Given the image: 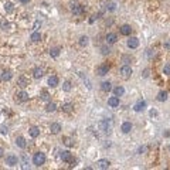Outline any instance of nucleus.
Here are the masks:
<instances>
[{
    "instance_id": "obj_2",
    "label": "nucleus",
    "mask_w": 170,
    "mask_h": 170,
    "mask_svg": "<svg viewBox=\"0 0 170 170\" xmlns=\"http://www.w3.org/2000/svg\"><path fill=\"white\" fill-rule=\"evenodd\" d=\"M71 12L74 13L75 16H81L82 13L85 12V9H84V6H81V4H77V3H72V4H71Z\"/></svg>"
},
{
    "instance_id": "obj_29",
    "label": "nucleus",
    "mask_w": 170,
    "mask_h": 170,
    "mask_svg": "<svg viewBox=\"0 0 170 170\" xmlns=\"http://www.w3.org/2000/svg\"><path fill=\"white\" fill-rule=\"evenodd\" d=\"M12 72L10 71H4V72H2V79L3 81H9V79H12Z\"/></svg>"
},
{
    "instance_id": "obj_10",
    "label": "nucleus",
    "mask_w": 170,
    "mask_h": 170,
    "mask_svg": "<svg viewBox=\"0 0 170 170\" xmlns=\"http://www.w3.org/2000/svg\"><path fill=\"white\" fill-rule=\"evenodd\" d=\"M109 71V67L108 65H101V67H98V70H96V74L101 75V77H103V75H106Z\"/></svg>"
},
{
    "instance_id": "obj_20",
    "label": "nucleus",
    "mask_w": 170,
    "mask_h": 170,
    "mask_svg": "<svg viewBox=\"0 0 170 170\" xmlns=\"http://www.w3.org/2000/svg\"><path fill=\"white\" fill-rule=\"evenodd\" d=\"M29 133H30L31 138H37V136H40V129L37 126H33V128H30Z\"/></svg>"
},
{
    "instance_id": "obj_32",
    "label": "nucleus",
    "mask_w": 170,
    "mask_h": 170,
    "mask_svg": "<svg viewBox=\"0 0 170 170\" xmlns=\"http://www.w3.org/2000/svg\"><path fill=\"white\" fill-rule=\"evenodd\" d=\"M50 55H51V57H58V55H60V48H57V47L51 48V50H50Z\"/></svg>"
},
{
    "instance_id": "obj_38",
    "label": "nucleus",
    "mask_w": 170,
    "mask_h": 170,
    "mask_svg": "<svg viewBox=\"0 0 170 170\" xmlns=\"http://www.w3.org/2000/svg\"><path fill=\"white\" fill-rule=\"evenodd\" d=\"M122 61L125 62V64H128L129 61H132V58H130V57H128V55H125V57L122 58Z\"/></svg>"
},
{
    "instance_id": "obj_9",
    "label": "nucleus",
    "mask_w": 170,
    "mask_h": 170,
    "mask_svg": "<svg viewBox=\"0 0 170 170\" xmlns=\"http://www.w3.org/2000/svg\"><path fill=\"white\" fill-rule=\"evenodd\" d=\"M60 157H61V160H62V162H71V160H72L71 152H68V150H64V152H61Z\"/></svg>"
},
{
    "instance_id": "obj_15",
    "label": "nucleus",
    "mask_w": 170,
    "mask_h": 170,
    "mask_svg": "<svg viewBox=\"0 0 170 170\" xmlns=\"http://www.w3.org/2000/svg\"><path fill=\"white\" fill-rule=\"evenodd\" d=\"M16 145L19 147H21V149H24L27 146V143H26V139H24L23 136H19V138H16Z\"/></svg>"
},
{
    "instance_id": "obj_35",
    "label": "nucleus",
    "mask_w": 170,
    "mask_h": 170,
    "mask_svg": "<svg viewBox=\"0 0 170 170\" xmlns=\"http://www.w3.org/2000/svg\"><path fill=\"white\" fill-rule=\"evenodd\" d=\"M163 72H164L166 75H170V64H166L164 67H163Z\"/></svg>"
},
{
    "instance_id": "obj_31",
    "label": "nucleus",
    "mask_w": 170,
    "mask_h": 170,
    "mask_svg": "<svg viewBox=\"0 0 170 170\" xmlns=\"http://www.w3.org/2000/svg\"><path fill=\"white\" fill-rule=\"evenodd\" d=\"M71 88H72V85H71V82H70V81H65L64 84H62V89H64L65 92H70V91H71Z\"/></svg>"
},
{
    "instance_id": "obj_41",
    "label": "nucleus",
    "mask_w": 170,
    "mask_h": 170,
    "mask_svg": "<svg viewBox=\"0 0 170 170\" xmlns=\"http://www.w3.org/2000/svg\"><path fill=\"white\" fill-rule=\"evenodd\" d=\"M40 26H41V23H40V21H36V23H34V29H39Z\"/></svg>"
},
{
    "instance_id": "obj_23",
    "label": "nucleus",
    "mask_w": 170,
    "mask_h": 170,
    "mask_svg": "<svg viewBox=\"0 0 170 170\" xmlns=\"http://www.w3.org/2000/svg\"><path fill=\"white\" fill-rule=\"evenodd\" d=\"M31 41H34V43H39V41L41 40V34L39 33V31H34L33 34H31Z\"/></svg>"
},
{
    "instance_id": "obj_44",
    "label": "nucleus",
    "mask_w": 170,
    "mask_h": 170,
    "mask_svg": "<svg viewBox=\"0 0 170 170\" xmlns=\"http://www.w3.org/2000/svg\"><path fill=\"white\" fill-rule=\"evenodd\" d=\"M95 19H98V17H96V16H92L91 19H89V21H91V23H94V21H95Z\"/></svg>"
},
{
    "instance_id": "obj_19",
    "label": "nucleus",
    "mask_w": 170,
    "mask_h": 170,
    "mask_svg": "<svg viewBox=\"0 0 170 170\" xmlns=\"http://www.w3.org/2000/svg\"><path fill=\"white\" fill-rule=\"evenodd\" d=\"M99 128H101V130L108 132V129L111 128V123L108 122V120H101V122H99Z\"/></svg>"
},
{
    "instance_id": "obj_40",
    "label": "nucleus",
    "mask_w": 170,
    "mask_h": 170,
    "mask_svg": "<svg viewBox=\"0 0 170 170\" xmlns=\"http://www.w3.org/2000/svg\"><path fill=\"white\" fill-rule=\"evenodd\" d=\"M143 77H145V78L149 77V70H145V71H143Z\"/></svg>"
},
{
    "instance_id": "obj_46",
    "label": "nucleus",
    "mask_w": 170,
    "mask_h": 170,
    "mask_svg": "<svg viewBox=\"0 0 170 170\" xmlns=\"http://www.w3.org/2000/svg\"><path fill=\"white\" fill-rule=\"evenodd\" d=\"M2 26H3V27L7 26V21H6V20H3V21H2Z\"/></svg>"
},
{
    "instance_id": "obj_5",
    "label": "nucleus",
    "mask_w": 170,
    "mask_h": 170,
    "mask_svg": "<svg viewBox=\"0 0 170 170\" xmlns=\"http://www.w3.org/2000/svg\"><path fill=\"white\" fill-rule=\"evenodd\" d=\"M17 162H19V159H17V156H14V155H9L7 157H6V164H9V166H16Z\"/></svg>"
},
{
    "instance_id": "obj_16",
    "label": "nucleus",
    "mask_w": 170,
    "mask_h": 170,
    "mask_svg": "<svg viewBox=\"0 0 170 170\" xmlns=\"http://www.w3.org/2000/svg\"><path fill=\"white\" fill-rule=\"evenodd\" d=\"M50 130H51V133H54V135L60 133V130H61V125H60V123H51Z\"/></svg>"
},
{
    "instance_id": "obj_1",
    "label": "nucleus",
    "mask_w": 170,
    "mask_h": 170,
    "mask_svg": "<svg viewBox=\"0 0 170 170\" xmlns=\"http://www.w3.org/2000/svg\"><path fill=\"white\" fill-rule=\"evenodd\" d=\"M33 163L36 166H43L44 163H46V155L41 153V152H37L33 157Z\"/></svg>"
},
{
    "instance_id": "obj_42",
    "label": "nucleus",
    "mask_w": 170,
    "mask_h": 170,
    "mask_svg": "<svg viewBox=\"0 0 170 170\" xmlns=\"http://www.w3.org/2000/svg\"><path fill=\"white\" fill-rule=\"evenodd\" d=\"M150 116H157V112L153 109V111H150Z\"/></svg>"
},
{
    "instance_id": "obj_45",
    "label": "nucleus",
    "mask_w": 170,
    "mask_h": 170,
    "mask_svg": "<svg viewBox=\"0 0 170 170\" xmlns=\"http://www.w3.org/2000/svg\"><path fill=\"white\" fill-rule=\"evenodd\" d=\"M3 153H4V150H3L2 147H0V157H3Z\"/></svg>"
},
{
    "instance_id": "obj_48",
    "label": "nucleus",
    "mask_w": 170,
    "mask_h": 170,
    "mask_svg": "<svg viewBox=\"0 0 170 170\" xmlns=\"http://www.w3.org/2000/svg\"><path fill=\"white\" fill-rule=\"evenodd\" d=\"M167 150H169V153H170V146H169V147H167Z\"/></svg>"
},
{
    "instance_id": "obj_27",
    "label": "nucleus",
    "mask_w": 170,
    "mask_h": 170,
    "mask_svg": "<svg viewBox=\"0 0 170 170\" xmlns=\"http://www.w3.org/2000/svg\"><path fill=\"white\" fill-rule=\"evenodd\" d=\"M4 10H6V13H12L13 10H14V7H13V3L12 2H6L4 3Z\"/></svg>"
},
{
    "instance_id": "obj_8",
    "label": "nucleus",
    "mask_w": 170,
    "mask_h": 170,
    "mask_svg": "<svg viewBox=\"0 0 170 170\" xmlns=\"http://www.w3.org/2000/svg\"><path fill=\"white\" fill-rule=\"evenodd\" d=\"M128 47L129 48H138L139 47V40H138L136 37H130V39L128 40Z\"/></svg>"
},
{
    "instance_id": "obj_4",
    "label": "nucleus",
    "mask_w": 170,
    "mask_h": 170,
    "mask_svg": "<svg viewBox=\"0 0 170 170\" xmlns=\"http://www.w3.org/2000/svg\"><path fill=\"white\" fill-rule=\"evenodd\" d=\"M16 99L19 101V102H27V101H29V94L26 91H20L16 95Z\"/></svg>"
},
{
    "instance_id": "obj_43",
    "label": "nucleus",
    "mask_w": 170,
    "mask_h": 170,
    "mask_svg": "<svg viewBox=\"0 0 170 170\" xmlns=\"http://www.w3.org/2000/svg\"><path fill=\"white\" fill-rule=\"evenodd\" d=\"M163 46H164V48H170V41H166Z\"/></svg>"
},
{
    "instance_id": "obj_39",
    "label": "nucleus",
    "mask_w": 170,
    "mask_h": 170,
    "mask_svg": "<svg viewBox=\"0 0 170 170\" xmlns=\"http://www.w3.org/2000/svg\"><path fill=\"white\" fill-rule=\"evenodd\" d=\"M145 150H146V146H140L139 149H138V152H139V153H143Z\"/></svg>"
},
{
    "instance_id": "obj_14",
    "label": "nucleus",
    "mask_w": 170,
    "mask_h": 170,
    "mask_svg": "<svg viewBox=\"0 0 170 170\" xmlns=\"http://www.w3.org/2000/svg\"><path fill=\"white\" fill-rule=\"evenodd\" d=\"M145 108H146V102H145V101H139V102L133 106V109L136 111V112H140V111H143Z\"/></svg>"
},
{
    "instance_id": "obj_17",
    "label": "nucleus",
    "mask_w": 170,
    "mask_h": 170,
    "mask_svg": "<svg viewBox=\"0 0 170 170\" xmlns=\"http://www.w3.org/2000/svg\"><path fill=\"white\" fill-rule=\"evenodd\" d=\"M43 75H44V70H43V68H34V71H33V77L36 78V79L41 78Z\"/></svg>"
},
{
    "instance_id": "obj_34",
    "label": "nucleus",
    "mask_w": 170,
    "mask_h": 170,
    "mask_svg": "<svg viewBox=\"0 0 170 170\" xmlns=\"http://www.w3.org/2000/svg\"><path fill=\"white\" fill-rule=\"evenodd\" d=\"M64 143L67 145V146H74V139H71V138H64Z\"/></svg>"
},
{
    "instance_id": "obj_47",
    "label": "nucleus",
    "mask_w": 170,
    "mask_h": 170,
    "mask_svg": "<svg viewBox=\"0 0 170 170\" xmlns=\"http://www.w3.org/2000/svg\"><path fill=\"white\" fill-rule=\"evenodd\" d=\"M20 2H21V3H29L30 0H20Z\"/></svg>"
},
{
    "instance_id": "obj_21",
    "label": "nucleus",
    "mask_w": 170,
    "mask_h": 170,
    "mask_svg": "<svg viewBox=\"0 0 170 170\" xmlns=\"http://www.w3.org/2000/svg\"><path fill=\"white\" fill-rule=\"evenodd\" d=\"M17 84L21 86V88H26V86L29 85V79H26L24 77H20L19 79H17Z\"/></svg>"
},
{
    "instance_id": "obj_28",
    "label": "nucleus",
    "mask_w": 170,
    "mask_h": 170,
    "mask_svg": "<svg viewBox=\"0 0 170 170\" xmlns=\"http://www.w3.org/2000/svg\"><path fill=\"white\" fill-rule=\"evenodd\" d=\"M88 43H89V39H88L86 36H82L81 39H79V46H81V47L88 46Z\"/></svg>"
},
{
    "instance_id": "obj_49",
    "label": "nucleus",
    "mask_w": 170,
    "mask_h": 170,
    "mask_svg": "<svg viewBox=\"0 0 170 170\" xmlns=\"http://www.w3.org/2000/svg\"><path fill=\"white\" fill-rule=\"evenodd\" d=\"M0 79H2V74H0Z\"/></svg>"
},
{
    "instance_id": "obj_37",
    "label": "nucleus",
    "mask_w": 170,
    "mask_h": 170,
    "mask_svg": "<svg viewBox=\"0 0 170 170\" xmlns=\"http://www.w3.org/2000/svg\"><path fill=\"white\" fill-rule=\"evenodd\" d=\"M0 132H2L3 135H6V133L9 132V128H7V126H2V128H0Z\"/></svg>"
},
{
    "instance_id": "obj_26",
    "label": "nucleus",
    "mask_w": 170,
    "mask_h": 170,
    "mask_svg": "<svg viewBox=\"0 0 170 170\" xmlns=\"http://www.w3.org/2000/svg\"><path fill=\"white\" fill-rule=\"evenodd\" d=\"M57 109V105H55L54 102H48L47 106H46V111L47 112H54V111Z\"/></svg>"
},
{
    "instance_id": "obj_22",
    "label": "nucleus",
    "mask_w": 170,
    "mask_h": 170,
    "mask_svg": "<svg viewBox=\"0 0 170 170\" xmlns=\"http://www.w3.org/2000/svg\"><path fill=\"white\" fill-rule=\"evenodd\" d=\"M111 88H112V86H111V82L109 81H103L102 84H101V89H102V91H105V92L111 91Z\"/></svg>"
},
{
    "instance_id": "obj_6",
    "label": "nucleus",
    "mask_w": 170,
    "mask_h": 170,
    "mask_svg": "<svg viewBox=\"0 0 170 170\" xmlns=\"http://www.w3.org/2000/svg\"><path fill=\"white\" fill-rule=\"evenodd\" d=\"M108 105L111 108H116V106H119V96H111L108 99Z\"/></svg>"
},
{
    "instance_id": "obj_33",
    "label": "nucleus",
    "mask_w": 170,
    "mask_h": 170,
    "mask_svg": "<svg viewBox=\"0 0 170 170\" xmlns=\"http://www.w3.org/2000/svg\"><path fill=\"white\" fill-rule=\"evenodd\" d=\"M40 98L43 101H50V94H48L47 91H43V92H41V95H40Z\"/></svg>"
},
{
    "instance_id": "obj_12",
    "label": "nucleus",
    "mask_w": 170,
    "mask_h": 170,
    "mask_svg": "<svg viewBox=\"0 0 170 170\" xmlns=\"http://www.w3.org/2000/svg\"><path fill=\"white\" fill-rule=\"evenodd\" d=\"M132 31V27L129 24H123L122 27H120V34H123V36H129Z\"/></svg>"
},
{
    "instance_id": "obj_7",
    "label": "nucleus",
    "mask_w": 170,
    "mask_h": 170,
    "mask_svg": "<svg viewBox=\"0 0 170 170\" xmlns=\"http://www.w3.org/2000/svg\"><path fill=\"white\" fill-rule=\"evenodd\" d=\"M109 164H111V163H109V160H106V159H101V160L96 162V167H98V169H103V170L108 169Z\"/></svg>"
},
{
    "instance_id": "obj_25",
    "label": "nucleus",
    "mask_w": 170,
    "mask_h": 170,
    "mask_svg": "<svg viewBox=\"0 0 170 170\" xmlns=\"http://www.w3.org/2000/svg\"><path fill=\"white\" fill-rule=\"evenodd\" d=\"M113 94H115L116 96H122L125 94V88L123 86H116V88L113 89Z\"/></svg>"
},
{
    "instance_id": "obj_3",
    "label": "nucleus",
    "mask_w": 170,
    "mask_h": 170,
    "mask_svg": "<svg viewBox=\"0 0 170 170\" xmlns=\"http://www.w3.org/2000/svg\"><path fill=\"white\" fill-rule=\"evenodd\" d=\"M132 68L129 67V65H123L122 68H120V75L125 78V79H128V78H130V75H132Z\"/></svg>"
},
{
    "instance_id": "obj_11",
    "label": "nucleus",
    "mask_w": 170,
    "mask_h": 170,
    "mask_svg": "<svg viewBox=\"0 0 170 170\" xmlns=\"http://www.w3.org/2000/svg\"><path fill=\"white\" fill-rule=\"evenodd\" d=\"M116 40H118V37H116V34H115V33H109V34H106V43H108V44H115V43H116Z\"/></svg>"
},
{
    "instance_id": "obj_18",
    "label": "nucleus",
    "mask_w": 170,
    "mask_h": 170,
    "mask_svg": "<svg viewBox=\"0 0 170 170\" xmlns=\"http://www.w3.org/2000/svg\"><path fill=\"white\" fill-rule=\"evenodd\" d=\"M169 98V94L166 91H160L157 94V101H160V102H164V101H167Z\"/></svg>"
},
{
    "instance_id": "obj_36",
    "label": "nucleus",
    "mask_w": 170,
    "mask_h": 170,
    "mask_svg": "<svg viewBox=\"0 0 170 170\" xmlns=\"http://www.w3.org/2000/svg\"><path fill=\"white\" fill-rule=\"evenodd\" d=\"M101 51H102L103 55H106V54L111 53V48H109V47H102V48H101Z\"/></svg>"
},
{
    "instance_id": "obj_24",
    "label": "nucleus",
    "mask_w": 170,
    "mask_h": 170,
    "mask_svg": "<svg viewBox=\"0 0 170 170\" xmlns=\"http://www.w3.org/2000/svg\"><path fill=\"white\" fill-rule=\"evenodd\" d=\"M48 85H50V86H57L58 85V78L55 77V75L50 77V78H48Z\"/></svg>"
},
{
    "instance_id": "obj_13",
    "label": "nucleus",
    "mask_w": 170,
    "mask_h": 170,
    "mask_svg": "<svg viewBox=\"0 0 170 170\" xmlns=\"http://www.w3.org/2000/svg\"><path fill=\"white\" fill-rule=\"evenodd\" d=\"M120 130H122L123 133H129L132 130V123L130 122H123L122 126H120Z\"/></svg>"
},
{
    "instance_id": "obj_30",
    "label": "nucleus",
    "mask_w": 170,
    "mask_h": 170,
    "mask_svg": "<svg viewBox=\"0 0 170 170\" xmlns=\"http://www.w3.org/2000/svg\"><path fill=\"white\" fill-rule=\"evenodd\" d=\"M72 108H74V106H72V103H70V102H67V103L62 105V111H64V112H71Z\"/></svg>"
}]
</instances>
